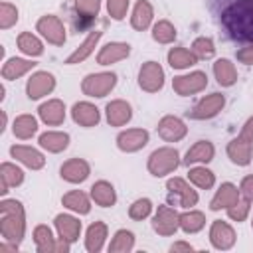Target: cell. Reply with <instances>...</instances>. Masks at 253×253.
<instances>
[{
    "mask_svg": "<svg viewBox=\"0 0 253 253\" xmlns=\"http://www.w3.org/2000/svg\"><path fill=\"white\" fill-rule=\"evenodd\" d=\"M166 190H168V200L170 204L178 206V208H184V210H190L194 206H198L200 202V196L198 192L192 188L190 180H184L180 176H172L166 180Z\"/></svg>",
    "mask_w": 253,
    "mask_h": 253,
    "instance_id": "obj_4",
    "label": "cell"
},
{
    "mask_svg": "<svg viewBox=\"0 0 253 253\" xmlns=\"http://www.w3.org/2000/svg\"><path fill=\"white\" fill-rule=\"evenodd\" d=\"M164 69L158 61H144L138 69V87L144 93H158L164 87Z\"/></svg>",
    "mask_w": 253,
    "mask_h": 253,
    "instance_id": "obj_8",
    "label": "cell"
},
{
    "mask_svg": "<svg viewBox=\"0 0 253 253\" xmlns=\"http://www.w3.org/2000/svg\"><path fill=\"white\" fill-rule=\"evenodd\" d=\"M239 198H241L239 188H237L235 184H231V182H223V184L215 190L213 198L210 200V210H211V211L227 210V208H231L235 202H239Z\"/></svg>",
    "mask_w": 253,
    "mask_h": 253,
    "instance_id": "obj_23",
    "label": "cell"
},
{
    "mask_svg": "<svg viewBox=\"0 0 253 253\" xmlns=\"http://www.w3.org/2000/svg\"><path fill=\"white\" fill-rule=\"evenodd\" d=\"M107 249L109 253H130L134 249V233L130 229H117Z\"/></svg>",
    "mask_w": 253,
    "mask_h": 253,
    "instance_id": "obj_40",
    "label": "cell"
},
{
    "mask_svg": "<svg viewBox=\"0 0 253 253\" xmlns=\"http://www.w3.org/2000/svg\"><path fill=\"white\" fill-rule=\"evenodd\" d=\"M148 140H150V134H148L146 128H125L115 138L117 148L121 152H126V154L142 150L148 144Z\"/></svg>",
    "mask_w": 253,
    "mask_h": 253,
    "instance_id": "obj_12",
    "label": "cell"
},
{
    "mask_svg": "<svg viewBox=\"0 0 253 253\" xmlns=\"http://www.w3.org/2000/svg\"><path fill=\"white\" fill-rule=\"evenodd\" d=\"M156 132L164 142H180L182 138H186L188 134V126L186 123L176 117V115H164L158 125H156Z\"/></svg>",
    "mask_w": 253,
    "mask_h": 253,
    "instance_id": "obj_13",
    "label": "cell"
},
{
    "mask_svg": "<svg viewBox=\"0 0 253 253\" xmlns=\"http://www.w3.org/2000/svg\"><path fill=\"white\" fill-rule=\"evenodd\" d=\"M227 211V217L231 219V221H237V223H241V221H245L247 217H249V213H251V200H247V198H239V202H235L231 208H227L225 210Z\"/></svg>",
    "mask_w": 253,
    "mask_h": 253,
    "instance_id": "obj_45",
    "label": "cell"
},
{
    "mask_svg": "<svg viewBox=\"0 0 253 253\" xmlns=\"http://www.w3.org/2000/svg\"><path fill=\"white\" fill-rule=\"evenodd\" d=\"M223 107H225V95L223 93H210L194 105V109L190 111V117L196 121H208V119L217 117L223 111Z\"/></svg>",
    "mask_w": 253,
    "mask_h": 253,
    "instance_id": "obj_10",
    "label": "cell"
},
{
    "mask_svg": "<svg viewBox=\"0 0 253 253\" xmlns=\"http://www.w3.org/2000/svg\"><path fill=\"white\" fill-rule=\"evenodd\" d=\"M53 225H55V231H57V237L69 241V243H75L79 241V235H81V221L79 217L71 215V213H57L53 217Z\"/></svg>",
    "mask_w": 253,
    "mask_h": 253,
    "instance_id": "obj_20",
    "label": "cell"
},
{
    "mask_svg": "<svg viewBox=\"0 0 253 253\" xmlns=\"http://www.w3.org/2000/svg\"><path fill=\"white\" fill-rule=\"evenodd\" d=\"M211 71H213V77H215L217 85H221V87H233L237 83V69H235L233 61L227 59V57L215 59Z\"/></svg>",
    "mask_w": 253,
    "mask_h": 253,
    "instance_id": "obj_33",
    "label": "cell"
},
{
    "mask_svg": "<svg viewBox=\"0 0 253 253\" xmlns=\"http://www.w3.org/2000/svg\"><path fill=\"white\" fill-rule=\"evenodd\" d=\"M71 119L75 125H79L83 128H93L101 121V111L91 101H77L71 107Z\"/></svg>",
    "mask_w": 253,
    "mask_h": 253,
    "instance_id": "obj_17",
    "label": "cell"
},
{
    "mask_svg": "<svg viewBox=\"0 0 253 253\" xmlns=\"http://www.w3.org/2000/svg\"><path fill=\"white\" fill-rule=\"evenodd\" d=\"M20 20V10L12 2H2L0 4V30H10L18 24Z\"/></svg>",
    "mask_w": 253,
    "mask_h": 253,
    "instance_id": "obj_44",
    "label": "cell"
},
{
    "mask_svg": "<svg viewBox=\"0 0 253 253\" xmlns=\"http://www.w3.org/2000/svg\"><path fill=\"white\" fill-rule=\"evenodd\" d=\"M117 87V73L115 71H97L89 73L81 81V91L83 95L91 99H103L107 97L113 89Z\"/></svg>",
    "mask_w": 253,
    "mask_h": 253,
    "instance_id": "obj_5",
    "label": "cell"
},
{
    "mask_svg": "<svg viewBox=\"0 0 253 253\" xmlns=\"http://www.w3.org/2000/svg\"><path fill=\"white\" fill-rule=\"evenodd\" d=\"M237 59L245 65H253V43H247L245 47H241L237 51Z\"/></svg>",
    "mask_w": 253,
    "mask_h": 253,
    "instance_id": "obj_49",
    "label": "cell"
},
{
    "mask_svg": "<svg viewBox=\"0 0 253 253\" xmlns=\"http://www.w3.org/2000/svg\"><path fill=\"white\" fill-rule=\"evenodd\" d=\"M0 180H2L0 194L4 196L10 192V188H18L24 184V170L16 162H2L0 164Z\"/></svg>",
    "mask_w": 253,
    "mask_h": 253,
    "instance_id": "obj_32",
    "label": "cell"
},
{
    "mask_svg": "<svg viewBox=\"0 0 253 253\" xmlns=\"http://www.w3.org/2000/svg\"><path fill=\"white\" fill-rule=\"evenodd\" d=\"M36 32L40 34V38H43L47 43L51 45H63L65 40H67V34H65V26L63 22L53 16V14H45L42 16L38 22H36Z\"/></svg>",
    "mask_w": 253,
    "mask_h": 253,
    "instance_id": "obj_6",
    "label": "cell"
},
{
    "mask_svg": "<svg viewBox=\"0 0 253 253\" xmlns=\"http://www.w3.org/2000/svg\"><path fill=\"white\" fill-rule=\"evenodd\" d=\"M210 243L213 249L217 251H229L233 245H235V229L223 221V219H213L211 225H210Z\"/></svg>",
    "mask_w": 253,
    "mask_h": 253,
    "instance_id": "obj_14",
    "label": "cell"
},
{
    "mask_svg": "<svg viewBox=\"0 0 253 253\" xmlns=\"http://www.w3.org/2000/svg\"><path fill=\"white\" fill-rule=\"evenodd\" d=\"M91 200L99 206V208H113L117 204V190L111 182L107 180H97L91 190H89Z\"/></svg>",
    "mask_w": 253,
    "mask_h": 253,
    "instance_id": "obj_30",
    "label": "cell"
},
{
    "mask_svg": "<svg viewBox=\"0 0 253 253\" xmlns=\"http://www.w3.org/2000/svg\"><path fill=\"white\" fill-rule=\"evenodd\" d=\"M243 138H247V140H251L253 142V117H249L245 123H243V126H241V132H239Z\"/></svg>",
    "mask_w": 253,
    "mask_h": 253,
    "instance_id": "obj_50",
    "label": "cell"
},
{
    "mask_svg": "<svg viewBox=\"0 0 253 253\" xmlns=\"http://www.w3.org/2000/svg\"><path fill=\"white\" fill-rule=\"evenodd\" d=\"M154 213V206L148 198H138L128 206V217L134 221H142Z\"/></svg>",
    "mask_w": 253,
    "mask_h": 253,
    "instance_id": "obj_42",
    "label": "cell"
},
{
    "mask_svg": "<svg viewBox=\"0 0 253 253\" xmlns=\"http://www.w3.org/2000/svg\"><path fill=\"white\" fill-rule=\"evenodd\" d=\"M150 30H152V32H150V34H152V40H154L156 43H162V45L172 43V42L176 40V36H178L176 28H174V24H172L170 20H158V22L152 24Z\"/></svg>",
    "mask_w": 253,
    "mask_h": 253,
    "instance_id": "obj_41",
    "label": "cell"
},
{
    "mask_svg": "<svg viewBox=\"0 0 253 253\" xmlns=\"http://www.w3.org/2000/svg\"><path fill=\"white\" fill-rule=\"evenodd\" d=\"M225 152H227V158L235 166H247L251 162V156H253V142L239 134L227 142Z\"/></svg>",
    "mask_w": 253,
    "mask_h": 253,
    "instance_id": "obj_22",
    "label": "cell"
},
{
    "mask_svg": "<svg viewBox=\"0 0 253 253\" xmlns=\"http://www.w3.org/2000/svg\"><path fill=\"white\" fill-rule=\"evenodd\" d=\"M91 196L85 194L83 190H69L67 194L61 196V204L63 208H67L69 211L77 213V215H87L91 211Z\"/></svg>",
    "mask_w": 253,
    "mask_h": 253,
    "instance_id": "obj_31",
    "label": "cell"
},
{
    "mask_svg": "<svg viewBox=\"0 0 253 253\" xmlns=\"http://www.w3.org/2000/svg\"><path fill=\"white\" fill-rule=\"evenodd\" d=\"M0 235L4 241L14 243L20 247V243L26 237V210L22 202L4 198L0 202Z\"/></svg>",
    "mask_w": 253,
    "mask_h": 253,
    "instance_id": "obj_2",
    "label": "cell"
},
{
    "mask_svg": "<svg viewBox=\"0 0 253 253\" xmlns=\"http://www.w3.org/2000/svg\"><path fill=\"white\" fill-rule=\"evenodd\" d=\"M215 156V146L210 140H198L194 142L184 156V164L186 166H196V164H210Z\"/></svg>",
    "mask_w": 253,
    "mask_h": 253,
    "instance_id": "obj_24",
    "label": "cell"
},
{
    "mask_svg": "<svg viewBox=\"0 0 253 253\" xmlns=\"http://www.w3.org/2000/svg\"><path fill=\"white\" fill-rule=\"evenodd\" d=\"M10 156L16 162H20L26 168H30V170H42L45 166L43 152H40L34 146H28V144H12L10 146Z\"/></svg>",
    "mask_w": 253,
    "mask_h": 253,
    "instance_id": "obj_15",
    "label": "cell"
},
{
    "mask_svg": "<svg viewBox=\"0 0 253 253\" xmlns=\"http://www.w3.org/2000/svg\"><path fill=\"white\" fill-rule=\"evenodd\" d=\"M32 237H34V245H36V251L38 253H51V251H55L57 237H53L51 227H47L45 223L36 225Z\"/></svg>",
    "mask_w": 253,
    "mask_h": 253,
    "instance_id": "obj_39",
    "label": "cell"
},
{
    "mask_svg": "<svg viewBox=\"0 0 253 253\" xmlns=\"http://www.w3.org/2000/svg\"><path fill=\"white\" fill-rule=\"evenodd\" d=\"M53 89H55V75L49 71H36L30 75V79L26 83V95L32 101L51 95Z\"/></svg>",
    "mask_w": 253,
    "mask_h": 253,
    "instance_id": "obj_11",
    "label": "cell"
},
{
    "mask_svg": "<svg viewBox=\"0 0 253 253\" xmlns=\"http://www.w3.org/2000/svg\"><path fill=\"white\" fill-rule=\"evenodd\" d=\"M91 174V166L85 158H69L61 164L59 176L69 184H83Z\"/></svg>",
    "mask_w": 253,
    "mask_h": 253,
    "instance_id": "obj_16",
    "label": "cell"
},
{
    "mask_svg": "<svg viewBox=\"0 0 253 253\" xmlns=\"http://www.w3.org/2000/svg\"><path fill=\"white\" fill-rule=\"evenodd\" d=\"M251 227H253V217H251Z\"/></svg>",
    "mask_w": 253,
    "mask_h": 253,
    "instance_id": "obj_53",
    "label": "cell"
},
{
    "mask_svg": "<svg viewBox=\"0 0 253 253\" xmlns=\"http://www.w3.org/2000/svg\"><path fill=\"white\" fill-rule=\"evenodd\" d=\"M221 26L241 43H253V0H233L221 10Z\"/></svg>",
    "mask_w": 253,
    "mask_h": 253,
    "instance_id": "obj_1",
    "label": "cell"
},
{
    "mask_svg": "<svg viewBox=\"0 0 253 253\" xmlns=\"http://www.w3.org/2000/svg\"><path fill=\"white\" fill-rule=\"evenodd\" d=\"M99 10H101V0H75V12L85 20L97 18Z\"/></svg>",
    "mask_w": 253,
    "mask_h": 253,
    "instance_id": "obj_46",
    "label": "cell"
},
{
    "mask_svg": "<svg viewBox=\"0 0 253 253\" xmlns=\"http://www.w3.org/2000/svg\"><path fill=\"white\" fill-rule=\"evenodd\" d=\"M71 136L65 130H45L38 136V144L40 148L51 152V154H59L63 150H67Z\"/></svg>",
    "mask_w": 253,
    "mask_h": 253,
    "instance_id": "obj_28",
    "label": "cell"
},
{
    "mask_svg": "<svg viewBox=\"0 0 253 253\" xmlns=\"http://www.w3.org/2000/svg\"><path fill=\"white\" fill-rule=\"evenodd\" d=\"M101 38H103V32L93 30V32H91V34H89V36L79 43V47H75V49L65 57V65H75V63L85 61V59L95 51V47L99 45Z\"/></svg>",
    "mask_w": 253,
    "mask_h": 253,
    "instance_id": "obj_27",
    "label": "cell"
},
{
    "mask_svg": "<svg viewBox=\"0 0 253 253\" xmlns=\"http://www.w3.org/2000/svg\"><path fill=\"white\" fill-rule=\"evenodd\" d=\"M38 119L34 115H18L12 123V132L20 140H30L34 134H38Z\"/></svg>",
    "mask_w": 253,
    "mask_h": 253,
    "instance_id": "obj_36",
    "label": "cell"
},
{
    "mask_svg": "<svg viewBox=\"0 0 253 253\" xmlns=\"http://www.w3.org/2000/svg\"><path fill=\"white\" fill-rule=\"evenodd\" d=\"M38 63L32 59V57H8L4 63H2V69H0V73H2V79H6V81H14V79H20V77H24L26 73H30L34 67H36Z\"/></svg>",
    "mask_w": 253,
    "mask_h": 253,
    "instance_id": "obj_25",
    "label": "cell"
},
{
    "mask_svg": "<svg viewBox=\"0 0 253 253\" xmlns=\"http://www.w3.org/2000/svg\"><path fill=\"white\" fill-rule=\"evenodd\" d=\"M190 49L194 51V55H196L198 59H211V57L215 55V43H213V40L208 38V36L196 38V40L192 42V47H190Z\"/></svg>",
    "mask_w": 253,
    "mask_h": 253,
    "instance_id": "obj_43",
    "label": "cell"
},
{
    "mask_svg": "<svg viewBox=\"0 0 253 253\" xmlns=\"http://www.w3.org/2000/svg\"><path fill=\"white\" fill-rule=\"evenodd\" d=\"M166 59H168V65H170L172 69H178V71L190 69L192 65H196V63L200 61V59L194 55L192 49H186V47H182V45L170 47V51L166 53Z\"/></svg>",
    "mask_w": 253,
    "mask_h": 253,
    "instance_id": "obj_34",
    "label": "cell"
},
{
    "mask_svg": "<svg viewBox=\"0 0 253 253\" xmlns=\"http://www.w3.org/2000/svg\"><path fill=\"white\" fill-rule=\"evenodd\" d=\"M154 24V8L148 0H138L130 12V26L136 32H144Z\"/></svg>",
    "mask_w": 253,
    "mask_h": 253,
    "instance_id": "obj_26",
    "label": "cell"
},
{
    "mask_svg": "<svg viewBox=\"0 0 253 253\" xmlns=\"http://www.w3.org/2000/svg\"><path fill=\"white\" fill-rule=\"evenodd\" d=\"M239 192H241L243 198H247V200L253 202V174H247V176L241 178V182H239Z\"/></svg>",
    "mask_w": 253,
    "mask_h": 253,
    "instance_id": "obj_48",
    "label": "cell"
},
{
    "mask_svg": "<svg viewBox=\"0 0 253 253\" xmlns=\"http://www.w3.org/2000/svg\"><path fill=\"white\" fill-rule=\"evenodd\" d=\"M105 119L111 126H125L132 119V107L125 99H113L105 107Z\"/></svg>",
    "mask_w": 253,
    "mask_h": 253,
    "instance_id": "obj_19",
    "label": "cell"
},
{
    "mask_svg": "<svg viewBox=\"0 0 253 253\" xmlns=\"http://www.w3.org/2000/svg\"><path fill=\"white\" fill-rule=\"evenodd\" d=\"M204 227H206V215H204V211L190 208V210H186V211L180 213V229L184 233H188V235L200 233Z\"/></svg>",
    "mask_w": 253,
    "mask_h": 253,
    "instance_id": "obj_38",
    "label": "cell"
},
{
    "mask_svg": "<svg viewBox=\"0 0 253 253\" xmlns=\"http://www.w3.org/2000/svg\"><path fill=\"white\" fill-rule=\"evenodd\" d=\"M16 45H18V49L24 53V55H28V57H40V55H43V42L36 36V34H32V32H20L18 34V38H16Z\"/></svg>",
    "mask_w": 253,
    "mask_h": 253,
    "instance_id": "obj_35",
    "label": "cell"
},
{
    "mask_svg": "<svg viewBox=\"0 0 253 253\" xmlns=\"http://www.w3.org/2000/svg\"><path fill=\"white\" fill-rule=\"evenodd\" d=\"M65 103L59 99H47L38 107V117L47 126H59L65 121Z\"/></svg>",
    "mask_w": 253,
    "mask_h": 253,
    "instance_id": "obj_18",
    "label": "cell"
},
{
    "mask_svg": "<svg viewBox=\"0 0 253 253\" xmlns=\"http://www.w3.org/2000/svg\"><path fill=\"white\" fill-rule=\"evenodd\" d=\"M109 237V227L105 221H93L87 231H85V249L89 253H99L103 251L105 243Z\"/></svg>",
    "mask_w": 253,
    "mask_h": 253,
    "instance_id": "obj_29",
    "label": "cell"
},
{
    "mask_svg": "<svg viewBox=\"0 0 253 253\" xmlns=\"http://www.w3.org/2000/svg\"><path fill=\"white\" fill-rule=\"evenodd\" d=\"M180 162H182L180 152L174 146H160L150 152V156L146 160V170L154 178H164V176L176 172Z\"/></svg>",
    "mask_w": 253,
    "mask_h": 253,
    "instance_id": "obj_3",
    "label": "cell"
},
{
    "mask_svg": "<svg viewBox=\"0 0 253 253\" xmlns=\"http://www.w3.org/2000/svg\"><path fill=\"white\" fill-rule=\"evenodd\" d=\"M208 87V75L204 71H190L184 75H176L172 79V89L180 97H190L202 93Z\"/></svg>",
    "mask_w": 253,
    "mask_h": 253,
    "instance_id": "obj_9",
    "label": "cell"
},
{
    "mask_svg": "<svg viewBox=\"0 0 253 253\" xmlns=\"http://www.w3.org/2000/svg\"><path fill=\"white\" fill-rule=\"evenodd\" d=\"M128 6H130V0H107V12L115 22H121L126 18Z\"/></svg>",
    "mask_w": 253,
    "mask_h": 253,
    "instance_id": "obj_47",
    "label": "cell"
},
{
    "mask_svg": "<svg viewBox=\"0 0 253 253\" xmlns=\"http://www.w3.org/2000/svg\"><path fill=\"white\" fill-rule=\"evenodd\" d=\"M6 125H8V117H6V111H2V126H0V130H2V132H4Z\"/></svg>",
    "mask_w": 253,
    "mask_h": 253,
    "instance_id": "obj_52",
    "label": "cell"
},
{
    "mask_svg": "<svg viewBox=\"0 0 253 253\" xmlns=\"http://www.w3.org/2000/svg\"><path fill=\"white\" fill-rule=\"evenodd\" d=\"M188 180L192 186L200 188V190H211L215 186V174L206 168V164H196V166H190V172H188Z\"/></svg>",
    "mask_w": 253,
    "mask_h": 253,
    "instance_id": "obj_37",
    "label": "cell"
},
{
    "mask_svg": "<svg viewBox=\"0 0 253 253\" xmlns=\"http://www.w3.org/2000/svg\"><path fill=\"white\" fill-rule=\"evenodd\" d=\"M152 229L162 237L174 235L180 229V213L172 206H158L152 213Z\"/></svg>",
    "mask_w": 253,
    "mask_h": 253,
    "instance_id": "obj_7",
    "label": "cell"
},
{
    "mask_svg": "<svg viewBox=\"0 0 253 253\" xmlns=\"http://www.w3.org/2000/svg\"><path fill=\"white\" fill-rule=\"evenodd\" d=\"M170 251H194V245H190L188 241H174L170 245Z\"/></svg>",
    "mask_w": 253,
    "mask_h": 253,
    "instance_id": "obj_51",
    "label": "cell"
},
{
    "mask_svg": "<svg viewBox=\"0 0 253 253\" xmlns=\"http://www.w3.org/2000/svg\"><path fill=\"white\" fill-rule=\"evenodd\" d=\"M130 55V43L126 42H109L105 43L97 53V63L107 67L113 63H119Z\"/></svg>",
    "mask_w": 253,
    "mask_h": 253,
    "instance_id": "obj_21",
    "label": "cell"
}]
</instances>
